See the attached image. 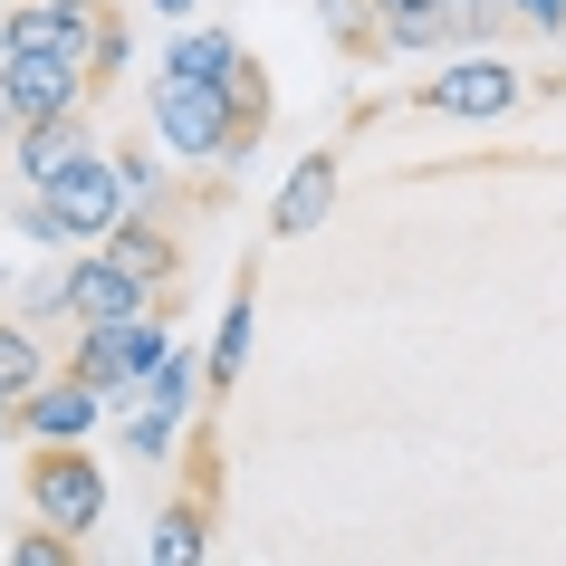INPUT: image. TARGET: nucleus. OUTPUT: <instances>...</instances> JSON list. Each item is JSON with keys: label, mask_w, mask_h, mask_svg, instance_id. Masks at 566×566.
<instances>
[{"label": "nucleus", "mask_w": 566, "mask_h": 566, "mask_svg": "<svg viewBox=\"0 0 566 566\" xmlns=\"http://www.w3.org/2000/svg\"><path fill=\"white\" fill-rule=\"evenodd\" d=\"M154 145L174 154V164H192V174H202V164H221V174H231V164H240L250 145H260V135L240 125V106H231L221 87H211V77L154 67Z\"/></svg>", "instance_id": "f257e3e1"}, {"label": "nucleus", "mask_w": 566, "mask_h": 566, "mask_svg": "<svg viewBox=\"0 0 566 566\" xmlns=\"http://www.w3.org/2000/svg\"><path fill=\"white\" fill-rule=\"evenodd\" d=\"M125 221V182H116V154H77L59 182L20 192V231L30 240H59V250H96V240Z\"/></svg>", "instance_id": "f03ea898"}, {"label": "nucleus", "mask_w": 566, "mask_h": 566, "mask_svg": "<svg viewBox=\"0 0 566 566\" xmlns=\"http://www.w3.org/2000/svg\"><path fill=\"white\" fill-rule=\"evenodd\" d=\"M20 490H30V518H49V528H67V537L106 528V461H96L87 442H30Z\"/></svg>", "instance_id": "7ed1b4c3"}, {"label": "nucleus", "mask_w": 566, "mask_h": 566, "mask_svg": "<svg viewBox=\"0 0 566 566\" xmlns=\"http://www.w3.org/2000/svg\"><path fill=\"white\" fill-rule=\"evenodd\" d=\"M413 106L422 116H451V125H500V116L528 106V77H518L500 49H461L451 67H432V77L413 87Z\"/></svg>", "instance_id": "20e7f679"}, {"label": "nucleus", "mask_w": 566, "mask_h": 566, "mask_svg": "<svg viewBox=\"0 0 566 566\" xmlns=\"http://www.w3.org/2000/svg\"><path fill=\"white\" fill-rule=\"evenodd\" d=\"M174 356V336H164V307H145V317H116V327H77L67 336V365L87 375L106 403H125V394H145V375Z\"/></svg>", "instance_id": "39448f33"}, {"label": "nucleus", "mask_w": 566, "mask_h": 566, "mask_svg": "<svg viewBox=\"0 0 566 566\" xmlns=\"http://www.w3.org/2000/svg\"><path fill=\"white\" fill-rule=\"evenodd\" d=\"M87 106H96V77L77 59H0V135L49 125V116H87Z\"/></svg>", "instance_id": "423d86ee"}, {"label": "nucleus", "mask_w": 566, "mask_h": 566, "mask_svg": "<svg viewBox=\"0 0 566 566\" xmlns=\"http://www.w3.org/2000/svg\"><path fill=\"white\" fill-rule=\"evenodd\" d=\"M145 307H164V289H145V279L116 269L106 250H77V260L59 269V317L67 327H116V317H145Z\"/></svg>", "instance_id": "0eeeda50"}, {"label": "nucleus", "mask_w": 566, "mask_h": 566, "mask_svg": "<svg viewBox=\"0 0 566 566\" xmlns=\"http://www.w3.org/2000/svg\"><path fill=\"white\" fill-rule=\"evenodd\" d=\"M106 413H116V403H106L77 365H49V375L20 394V432H30V442H87Z\"/></svg>", "instance_id": "6e6552de"}, {"label": "nucleus", "mask_w": 566, "mask_h": 566, "mask_svg": "<svg viewBox=\"0 0 566 566\" xmlns=\"http://www.w3.org/2000/svg\"><path fill=\"white\" fill-rule=\"evenodd\" d=\"M336 192H346V164H336L327 145L298 154V164L279 174V202H269V240H307V231L336 211Z\"/></svg>", "instance_id": "1a4fd4ad"}, {"label": "nucleus", "mask_w": 566, "mask_h": 566, "mask_svg": "<svg viewBox=\"0 0 566 566\" xmlns=\"http://www.w3.org/2000/svg\"><path fill=\"white\" fill-rule=\"evenodd\" d=\"M77 154H96L87 116H49V125H20V135H10V174H20V192H39V182H59Z\"/></svg>", "instance_id": "9d476101"}, {"label": "nucleus", "mask_w": 566, "mask_h": 566, "mask_svg": "<svg viewBox=\"0 0 566 566\" xmlns=\"http://www.w3.org/2000/svg\"><path fill=\"white\" fill-rule=\"evenodd\" d=\"M96 250H106V260H116V269H135L145 289H174V279H182V240L164 231L154 211H125V221H116V231H106V240H96Z\"/></svg>", "instance_id": "9b49d317"}, {"label": "nucleus", "mask_w": 566, "mask_h": 566, "mask_svg": "<svg viewBox=\"0 0 566 566\" xmlns=\"http://www.w3.org/2000/svg\"><path fill=\"white\" fill-rule=\"evenodd\" d=\"M250 336H260V289L240 279L231 307H221V327H211V356H202V394H211V403L240 385V365H250Z\"/></svg>", "instance_id": "f8f14e48"}, {"label": "nucleus", "mask_w": 566, "mask_h": 566, "mask_svg": "<svg viewBox=\"0 0 566 566\" xmlns=\"http://www.w3.org/2000/svg\"><path fill=\"white\" fill-rule=\"evenodd\" d=\"M394 59H422V49H451V0H375Z\"/></svg>", "instance_id": "ddd939ff"}, {"label": "nucleus", "mask_w": 566, "mask_h": 566, "mask_svg": "<svg viewBox=\"0 0 566 566\" xmlns=\"http://www.w3.org/2000/svg\"><path fill=\"white\" fill-rule=\"evenodd\" d=\"M202 547H211V490H192V500H174L164 518H154L145 557H154V566H192Z\"/></svg>", "instance_id": "4468645a"}, {"label": "nucleus", "mask_w": 566, "mask_h": 566, "mask_svg": "<svg viewBox=\"0 0 566 566\" xmlns=\"http://www.w3.org/2000/svg\"><path fill=\"white\" fill-rule=\"evenodd\" d=\"M116 432H125V461H174L182 413H174V403H154V394H125V403H116Z\"/></svg>", "instance_id": "2eb2a0df"}, {"label": "nucleus", "mask_w": 566, "mask_h": 566, "mask_svg": "<svg viewBox=\"0 0 566 566\" xmlns=\"http://www.w3.org/2000/svg\"><path fill=\"white\" fill-rule=\"evenodd\" d=\"M164 67H182V77H211V87H231L240 67H250V49H240L231 30H182V39H174V59H164Z\"/></svg>", "instance_id": "dca6fc26"}, {"label": "nucleus", "mask_w": 566, "mask_h": 566, "mask_svg": "<svg viewBox=\"0 0 566 566\" xmlns=\"http://www.w3.org/2000/svg\"><path fill=\"white\" fill-rule=\"evenodd\" d=\"M39 375H49V356H39V317H0V394H30Z\"/></svg>", "instance_id": "f3484780"}, {"label": "nucleus", "mask_w": 566, "mask_h": 566, "mask_svg": "<svg viewBox=\"0 0 566 566\" xmlns=\"http://www.w3.org/2000/svg\"><path fill=\"white\" fill-rule=\"evenodd\" d=\"M317 30H327L336 49H356V59H375V49H385V20H375V0H317Z\"/></svg>", "instance_id": "a211bd4d"}, {"label": "nucleus", "mask_w": 566, "mask_h": 566, "mask_svg": "<svg viewBox=\"0 0 566 566\" xmlns=\"http://www.w3.org/2000/svg\"><path fill=\"white\" fill-rule=\"evenodd\" d=\"M500 30H518L509 0H451V39H461V49H490Z\"/></svg>", "instance_id": "6ab92c4d"}, {"label": "nucleus", "mask_w": 566, "mask_h": 566, "mask_svg": "<svg viewBox=\"0 0 566 566\" xmlns=\"http://www.w3.org/2000/svg\"><path fill=\"white\" fill-rule=\"evenodd\" d=\"M116 182H125V211H154V202H164V164H154L145 145L116 154Z\"/></svg>", "instance_id": "aec40b11"}, {"label": "nucleus", "mask_w": 566, "mask_h": 566, "mask_svg": "<svg viewBox=\"0 0 566 566\" xmlns=\"http://www.w3.org/2000/svg\"><path fill=\"white\" fill-rule=\"evenodd\" d=\"M77 547H87V537H67V528H49V518H39V528L20 537V547H10V566H67Z\"/></svg>", "instance_id": "412c9836"}, {"label": "nucleus", "mask_w": 566, "mask_h": 566, "mask_svg": "<svg viewBox=\"0 0 566 566\" xmlns=\"http://www.w3.org/2000/svg\"><path fill=\"white\" fill-rule=\"evenodd\" d=\"M192 375H202L192 356H164V365L145 375V394H154V403H174V413H192Z\"/></svg>", "instance_id": "4be33fe9"}, {"label": "nucleus", "mask_w": 566, "mask_h": 566, "mask_svg": "<svg viewBox=\"0 0 566 566\" xmlns=\"http://www.w3.org/2000/svg\"><path fill=\"white\" fill-rule=\"evenodd\" d=\"M509 20L528 39H566V0H509Z\"/></svg>", "instance_id": "5701e85b"}, {"label": "nucleus", "mask_w": 566, "mask_h": 566, "mask_svg": "<svg viewBox=\"0 0 566 566\" xmlns=\"http://www.w3.org/2000/svg\"><path fill=\"white\" fill-rule=\"evenodd\" d=\"M116 77H125V20L106 10V39H96V96L116 87Z\"/></svg>", "instance_id": "b1692460"}, {"label": "nucleus", "mask_w": 566, "mask_h": 566, "mask_svg": "<svg viewBox=\"0 0 566 566\" xmlns=\"http://www.w3.org/2000/svg\"><path fill=\"white\" fill-rule=\"evenodd\" d=\"M30 432H20V394H0V451H20Z\"/></svg>", "instance_id": "393cba45"}, {"label": "nucleus", "mask_w": 566, "mask_h": 566, "mask_svg": "<svg viewBox=\"0 0 566 566\" xmlns=\"http://www.w3.org/2000/svg\"><path fill=\"white\" fill-rule=\"evenodd\" d=\"M154 10H164V20H192V0H154Z\"/></svg>", "instance_id": "a878e982"}]
</instances>
